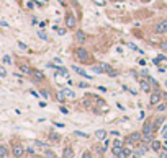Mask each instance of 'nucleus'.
Here are the masks:
<instances>
[{"instance_id":"1","label":"nucleus","mask_w":167,"mask_h":158,"mask_svg":"<svg viewBox=\"0 0 167 158\" xmlns=\"http://www.w3.org/2000/svg\"><path fill=\"white\" fill-rule=\"evenodd\" d=\"M142 142H151L152 140V134L156 132L154 131V124H152V121L148 119L144 122V125H142Z\"/></svg>"},{"instance_id":"2","label":"nucleus","mask_w":167,"mask_h":158,"mask_svg":"<svg viewBox=\"0 0 167 158\" xmlns=\"http://www.w3.org/2000/svg\"><path fill=\"white\" fill-rule=\"evenodd\" d=\"M75 57L80 60V62H85V64H92L93 62V57L90 55V52H89L85 47H77L75 49Z\"/></svg>"},{"instance_id":"3","label":"nucleus","mask_w":167,"mask_h":158,"mask_svg":"<svg viewBox=\"0 0 167 158\" xmlns=\"http://www.w3.org/2000/svg\"><path fill=\"white\" fill-rule=\"evenodd\" d=\"M25 153H26V148L23 147V144L12 142V155L17 156V158H22V156H25Z\"/></svg>"},{"instance_id":"4","label":"nucleus","mask_w":167,"mask_h":158,"mask_svg":"<svg viewBox=\"0 0 167 158\" xmlns=\"http://www.w3.org/2000/svg\"><path fill=\"white\" fill-rule=\"evenodd\" d=\"M77 26V17L72 11H67L66 13V28H69V30H75Z\"/></svg>"},{"instance_id":"5","label":"nucleus","mask_w":167,"mask_h":158,"mask_svg":"<svg viewBox=\"0 0 167 158\" xmlns=\"http://www.w3.org/2000/svg\"><path fill=\"white\" fill-rule=\"evenodd\" d=\"M139 142H142V132H138L134 131L128 135V139H126V144L133 145V144H139Z\"/></svg>"},{"instance_id":"6","label":"nucleus","mask_w":167,"mask_h":158,"mask_svg":"<svg viewBox=\"0 0 167 158\" xmlns=\"http://www.w3.org/2000/svg\"><path fill=\"white\" fill-rule=\"evenodd\" d=\"M162 100H164V98H162V93L159 91V88H156V90H154L152 93H151L149 104H151V106H156V104H159V103H161Z\"/></svg>"},{"instance_id":"7","label":"nucleus","mask_w":167,"mask_h":158,"mask_svg":"<svg viewBox=\"0 0 167 158\" xmlns=\"http://www.w3.org/2000/svg\"><path fill=\"white\" fill-rule=\"evenodd\" d=\"M123 142L121 140H115L113 142V147H112V153L115 156H121V153H123Z\"/></svg>"},{"instance_id":"8","label":"nucleus","mask_w":167,"mask_h":158,"mask_svg":"<svg viewBox=\"0 0 167 158\" xmlns=\"http://www.w3.org/2000/svg\"><path fill=\"white\" fill-rule=\"evenodd\" d=\"M154 31L157 34H165L167 33V20H161L156 25V28H154Z\"/></svg>"},{"instance_id":"9","label":"nucleus","mask_w":167,"mask_h":158,"mask_svg":"<svg viewBox=\"0 0 167 158\" xmlns=\"http://www.w3.org/2000/svg\"><path fill=\"white\" fill-rule=\"evenodd\" d=\"M31 78H33L35 82H44V80H46V75H44L41 70H38V68H33V72H31Z\"/></svg>"},{"instance_id":"10","label":"nucleus","mask_w":167,"mask_h":158,"mask_svg":"<svg viewBox=\"0 0 167 158\" xmlns=\"http://www.w3.org/2000/svg\"><path fill=\"white\" fill-rule=\"evenodd\" d=\"M139 88H141V91H144V93H152V85H151L148 80H141V83H139Z\"/></svg>"},{"instance_id":"11","label":"nucleus","mask_w":167,"mask_h":158,"mask_svg":"<svg viewBox=\"0 0 167 158\" xmlns=\"http://www.w3.org/2000/svg\"><path fill=\"white\" fill-rule=\"evenodd\" d=\"M74 38H75V41L79 43V44H84L85 41H87V33H85V31H82V30H79V31L75 33Z\"/></svg>"},{"instance_id":"12","label":"nucleus","mask_w":167,"mask_h":158,"mask_svg":"<svg viewBox=\"0 0 167 158\" xmlns=\"http://www.w3.org/2000/svg\"><path fill=\"white\" fill-rule=\"evenodd\" d=\"M149 147H151V150H152V152H159V150L162 148V144H161V140H156V139H152L149 142Z\"/></svg>"},{"instance_id":"13","label":"nucleus","mask_w":167,"mask_h":158,"mask_svg":"<svg viewBox=\"0 0 167 158\" xmlns=\"http://www.w3.org/2000/svg\"><path fill=\"white\" fill-rule=\"evenodd\" d=\"M95 139L97 140H107V135H108V132L107 131H103V129H99V131H95Z\"/></svg>"},{"instance_id":"14","label":"nucleus","mask_w":167,"mask_h":158,"mask_svg":"<svg viewBox=\"0 0 167 158\" xmlns=\"http://www.w3.org/2000/svg\"><path fill=\"white\" fill-rule=\"evenodd\" d=\"M18 68H20V72H23L25 75H31V72H33V68L28 65V64H18Z\"/></svg>"},{"instance_id":"15","label":"nucleus","mask_w":167,"mask_h":158,"mask_svg":"<svg viewBox=\"0 0 167 158\" xmlns=\"http://www.w3.org/2000/svg\"><path fill=\"white\" fill-rule=\"evenodd\" d=\"M93 100H95V101H97V106H100V108H103V109H105V111H107V109H108V106H107V103H105V101H103V100H102V98H100V96H97V95H93Z\"/></svg>"},{"instance_id":"16","label":"nucleus","mask_w":167,"mask_h":158,"mask_svg":"<svg viewBox=\"0 0 167 158\" xmlns=\"http://www.w3.org/2000/svg\"><path fill=\"white\" fill-rule=\"evenodd\" d=\"M62 156L64 158H74L75 155H74V152H72L71 147H66V148H64V152H62Z\"/></svg>"},{"instance_id":"17","label":"nucleus","mask_w":167,"mask_h":158,"mask_svg":"<svg viewBox=\"0 0 167 158\" xmlns=\"http://www.w3.org/2000/svg\"><path fill=\"white\" fill-rule=\"evenodd\" d=\"M164 119H165L164 116H159V117H156V119H154V131H157V129L161 127V124L164 122Z\"/></svg>"},{"instance_id":"18","label":"nucleus","mask_w":167,"mask_h":158,"mask_svg":"<svg viewBox=\"0 0 167 158\" xmlns=\"http://www.w3.org/2000/svg\"><path fill=\"white\" fill-rule=\"evenodd\" d=\"M72 68H74V70H75L77 74H79V75L85 77V78H87V80H92V75H87V74H85V72L82 70V68H79V67H77V65H72Z\"/></svg>"},{"instance_id":"19","label":"nucleus","mask_w":167,"mask_h":158,"mask_svg":"<svg viewBox=\"0 0 167 158\" xmlns=\"http://www.w3.org/2000/svg\"><path fill=\"white\" fill-rule=\"evenodd\" d=\"M144 78H146V80H148V82H149L151 85H152V87H154V88H159V82H157V80H156V78H154V77H151V75L148 74V75H146V77H144Z\"/></svg>"},{"instance_id":"20","label":"nucleus","mask_w":167,"mask_h":158,"mask_svg":"<svg viewBox=\"0 0 167 158\" xmlns=\"http://www.w3.org/2000/svg\"><path fill=\"white\" fill-rule=\"evenodd\" d=\"M154 108H156V111H157V112H162V111H165V109H167V103H165V100H164V101H161V103H159V104H156V106H154Z\"/></svg>"},{"instance_id":"21","label":"nucleus","mask_w":167,"mask_h":158,"mask_svg":"<svg viewBox=\"0 0 167 158\" xmlns=\"http://www.w3.org/2000/svg\"><path fill=\"white\" fill-rule=\"evenodd\" d=\"M92 72H95V74H105L102 64H93V65H92Z\"/></svg>"},{"instance_id":"22","label":"nucleus","mask_w":167,"mask_h":158,"mask_svg":"<svg viewBox=\"0 0 167 158\" xmlns=\"http://www.w3.org/2000/svg\"><path fill=\"white\" fill-rule=\"evenodd\" d=\"M49 140H51V142H54V144H58V142H61V135H59V134H56V132H51Z\"/></svg>"},{"instance_id":"23","label":"nucleus","mask_w":167,"mask_h":158,"mask_svg":"<svg viewBox=\"0 0 167 158\" xmlns=\"http://www.w3.org/2000/svg\"><path fill=\"white\" fill-rule=\"evenodd\" d=\"M64 93H66V96H67L69 100H74L75 98V93L72 91L71 88H64Z\"/></svg>"},{"instance_id":"24","label":"nucleus","mask_w":167,"mask_h":158,"mask_svg":"<svg viewBox=\"0 0 167 158\" xmlns=\"http://www.w3.org/2000/svg\"><path fill=\"white\" fill-rule=\"evenodd\" d=\"M165 60H167V59L164 57V55H157V57H154L152 62L156 64V65H161V64H162V62H165Z\"/></svg>"},{"instance_id":"25","label":"nucleus","mask_w":167,"mask_h":158,"mask_svg":"<svg viewBox=\"0 0 167 158\" xmlns=\"http://www.w3.org/2000/svg\"><path fill=\"white\" fill-rule=\"evenodd\" d=\"M56 98H58V101H59V103H64V101H66V93H64V90H62V91H58Z\"/></svg>"},{"instance_id":"26","label":"nucleus","mask_w":167,"mask_h":158,"mask_svg":"<svg viewBox=\"0 0 167 158\" xmlns=\"http://www.w3.org/2000/svg\"><path fill=\"white\" fill-rule=\"evenodd\" d=\"M8 148L5 147V145H0V156H8Z\"/></svg>"},{"instance_id":"27","label":"nucleus","mask_w":167,"mask_h":158,"mask_svg":"<svg viewBox=\"0 0 167 158\" xmlns=\"http://www.w3.org/2000/svg\"><path fill=\"white\" fill-rule=\"evenodd\" d=\"M2 62L5 64V65H10V64H12V57H10L8 54H5V55L2 57Z\"/></svg>"},{"instance_id":"28","label":"nucleus","mask_w":167,"mask_h":158,"mask_svg":"<svg viewBox=\"0 0 167 158\" xmlns=\"http://www.w3.org/2000/svg\"><path fill=\"white\" fill-rule=\"evenodd\" d=\"M102 67H103L105 74H108V72H112V70H113V67L110 65V64H102Z\"/></svg>"},{"instance_id":"29","label":"nucleus","mask_w":167,"mask_h":158,"mask_svg":"<svg viewBox=\"0 0 167 158\" xmlns=\"http://www.w3.org/2000/svg\"><path fill=\"white\" fill-rule=\"evenodd\" d=\"M35 145H36L38 148H44V150H46V147H48V145L44 144V142H39V140H35Z\"/></svg>"},{"instance_id":"30","label":"nucleus","mask_w":167,"mask_h":158,"mask_svg":"<svg viewBox=\"0 0 167 158\" xmlns=\"http://www.w3.org/2000/svg\"><path fill=\"white\" fill-rule=\"evenodd\" d=\"M74 134H75L77 137H82V139H89V137H90L89 134H85V132H79V131H75Z\"/></svg>"},{"instance_id":"31","label":"nucleus","mask_w":167,"mask_h":158,"mask_svg":"<svg viewBox=\"0 0 167 158\" xmlns=\"http://www.w3.org/2000/svg\"><path fill=\"white\" fill-rule=\"evenodd\" d=\"M159 47H161L162 52H165V54H167V41H162L161 44H159Z\"/></svg>"},{"instance_id":"32","label":"nucleus","mask_w":167,"mask_h":158,"mask_svg":"<svg viewBox=\"0 0 167 158\" xmlns=\"http://www.w3.org/2000/svg\"><path fill=\"white\" fill-rule=\"evenodd\" d=\"M38 38H41L43 41H48V39H49V38H48V34L44 33V31H39V33H38Z\"/></svg>"},{"instance_id":"33","label":"nucleus","mask_w":167,"mask_h":158,"mask_svg":"<svg viewBox=\"0 0 167 158\" xmlns=\"http://www.w3.org/2000/svg\"><path fill=\"white\" fill-rule=\"evenodd\" d=\"M0 77H2V78H5V77H7V70H5V67H0Z\"/></svg>"},{"instance_id":"34","label":"nucleus","mask_w":167,"mask_h":158,"mask_svg":"<svg viewBox=\"0 0 167 158\" xmlns=\"http://www.w3.org/2000/svg\"><path fill=\"white\" fill-rule=\"evenodd\" d=\"M39 95H41L43 98H49V93H48L46 90H39Z\"/></svg>"},{"instance_id":"35","label":"nucleus","mask_w":167,"mask_h":158,"mask_svg":"<svg viewBox=\"0 0 167 158\" xmlns=\"http://www.w3.org/2000/svg\"><path fill=\"white\" fill-rule=\"evenodd\" d=\"M44 156H52V158H54V156H56V153H54V152H51V150H46V152H44Z\"/></svg>"},{"instance_id":"36","label":"nucleus","mask_w":167,"mask_h":158,"mask_svg":"<svg viewBox=\"0 0 167 158\" xmlns=\"http://www.w3.org/2000/svg\"><path fill=\"white\" fill-rule=\"evenodd\" d=\"M93 3H97V5H107L105 0H93Z\"/></svg>"},{"instance_id":"37","label":"nucleus","mask_w":167,"mask_h":158,"mask_svg":"<svg viewBox=\"0 0 167 158\" xmlns=\"http://www.w3.org/2000/svg\"><path fill=\"white\" fill-rule=\"evenodd\" d=\"M61 112H62V114H69V109L67 108H64V106H61V109H59Z\"/></svg>"},{"instance_id":"38","label":"nucleus","mask_w":167,"mask_h":158,"mask_svg":"<svg viewBox=\"0 0 167 158\" xmlns=\"http://www.w3.org/2000/svg\"><path fill=\"white\" fill-rule=\"evenodd\" d=\"M79 87H80V88H87V87H89V83H87V82H80V83H79Z\"/></svg>"},{"instance_id":"39","label":"nucleus","mask_w":167,"mask_h":158,"mask_svg":"<svg viewBox=\"0 0 167 158\" xmlns=\"http://www.w3.org/2000/svg\"><path fill=\"white\" fill-rule=\"evenodd\" d=\"M18 46H20V47H22V49H26V44H25V43H23V41H18Z\"/></svg>"},{"instance_id":"40","label":"nucleus","mask_w":167,"mask_h":158,"mask_svg":"<svg viewBox=\"0 0 167 158\" xmlns=\"http://www.w3.org/2000/svg\"><path fill=\"white\" fill-rule=\"evenodd\" d=\"M26 152L30 153V155H35V148H31V147H28V148H26Z\"/></svg>"},{"instance_id":"41","label":"nucleus","mask_w":167,"mask_h":158,"mask_svg":"<svg viewBox=\"0 0 167 158\" xmlns=\"http://www.w3.org/2000/svg\"><path fill=\"white\" fill-rule=\"evenodd\" d=\"M82 156H84V158H89V156H92V153H90V152H85Z\"/></svg>"},{"instance_id":"42","label":"nucleus","mask_w":167,"mask_h":158,"mask_svg":"<svg viewBox=\"0 0 167 158\" xmlns=\"http://www.w3.org/2000/svg\"><path fill=\"white\" fill-rule=\"evenodd\" d=\"M58 31H59V34H61V36H64V34H66V30H58Z\"/></svg>"},{"instance_id":"43","label":"nucleus","mask_w":167,"mask_h":158,"mask_svg":"<svg viewBox=\"0 0 167 158\" xmlns=\"http://www.w3.org/2000/svg\"><path fill=\"white\" fill-rule=\"evenodd\" d=\"M54 62H56V64H62V60H61L59 57H56V59H54Z\"/></svg>"},{"instance_id":"44","label":"nucleus","mask_w":167,"mask_h":158,"mask_svg":"<svg viewBox=\"0 0 167 158\" xmlns=\"http://www.w3.org/2000/svg\"><path fill=\"white\" fill-rule=\"evenodd\" d=\"M99 90L103 91V93H107V88H105V87H99Z\"/></svg>"},{"instance_id":"45","label":"nucleus","mask_w":167,"mask_h":158,"mask_svg":"<svg viewBox=\"0 0 167 158\" xmlns=\"http://www.w3.org/2000/svg\"><path fill=\"white\" fill-rule=\"evenodd\" d=\"M162 98H164V100L167 101V93H162Z\"/></svg>"},{"instance_id":"46","label":"nucleus","mask_w":167,"mask_h":158,"mask_svg":"<svg viewBox=\"0 0 167 158\" xmlns=\"http://www.w3.org/2000/svg\"><path fill=\"white\" fill-rule=\"evenodd\" d=\"M142 3H148V2H151V0H141Z\"/></svg>"},{"instance_id":"47","label":"nucleus","mask_w":167,"mask_h":158,"mask_svg":"<svg viewBox=\"0 0 167 158\" xmlns=\"http://www.w3.org/2000/svg\"><path fill=\"white\" fill-rule=\"evenodd\" d=\"M165 87H167V80H165Z\"/></svg>"}]
</instances>
